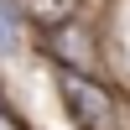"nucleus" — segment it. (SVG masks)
<instances>
[{"label":"nucleus","mask_w":130,"mask_h":130,"mask_svg":"<svg viewBox=\"0 0 130 130\" xmlns=\"http://www.w3.org/2000/svg\"><path fill=\"white\" fill-rule=\"evenodd\" d=\"M10 47V31H5V21H0V52H5Z\"/></svg>","instance_id":"4"},{"label":"nucleus","mask_w":130,"mask_h":130,"mask_svg":"<svg viewBox=\"0 0 130 130\" xmlns=\"http://www.w3.org/2000/svg\"><path fill=\"white\" fill-rule=\"evenodd\" d=\"M16 5H21V16H26V21H37V26L47 31V26L73 21V10H78L83 0H16Z\"/></svg>","instance_id":"3"},{"label":"nucleus","mask_w":130,"mask_h":130,"mask_svg":"<svg viewBox=\"0 0 130 130\" xmlns=\"http://www.w3.org/2000/svg\"><path fill=\"white\" fill-rule=\"evenodd\" d=\"M42 47H47L62 68L89 73V62H94V31H83L78 21H62V26H47V31H42Z\"/></svg>","instance_id":"2"},{"label":"nucleus","mask_w":130,"mask_h":130,"mask_svg":"<svg viewBox=\"0 0 130 130\" xmlns=\"http://www.w3.org/2000/svg\"><path fill=\"white\" fill-rule=\"evenodd\" d=\"M57 94H62L68 115H73L83 130H115V125H120V104H115V94L104 89L99 78H89V73L62 68V73H57Z\"/></svg>","instance_id":"1"}]
</instances>
